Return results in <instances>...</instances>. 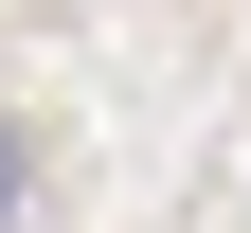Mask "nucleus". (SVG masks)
I'll return each instance as SVG.
<instances>
[{
	"label": "nucleus",
	"mask_w": 251,
	"mask_h": 233,
	"mask_svg": "<svg viewBox=\"0 0 251 233\" xmlns=\"http://www.w3.org/2000/svg\"><path fill=\"white\" fill-rule=\"evenodd\" d=\"M18 180H36V144H18V126H0V215H18Z\"/></svg>",
	"instance_id": "nucleus-1"
}]
</instances>
